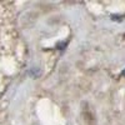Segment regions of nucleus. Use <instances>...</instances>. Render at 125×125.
<instances>
[{"label": "nucleus", "mask_w": 125, "mask_h": 125, "mask_svg": "<svg viewBox=\"0 0 125 125\" xmlns=\"http://www.w3.org/2000/svg\"><path fill=\"white\" fill-rule=\"evenodd\" d=\"M121 76H125V69L123 70V73H121Z\"/></svg>", "instance_id": "1"}]
</instances>
